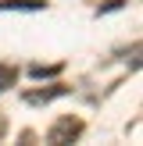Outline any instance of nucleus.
Instances as JSON below:
<instances>
[{"mask_svg": "<svg viewBox=\"0 0 143 146\" xmlns=\"http://www.w3.org/2000/svg\"><path fill=\"white\" fill-rule=\"evenodd\" d=\"M68 86H54V89H39V93H29V104H50L54 96H64Z\"/></svg>", "mask_w": 143, "mask_h": 146, "instance_id": "2", "label": "nucleus"}, {"mask_svg": "<svg viewBox=\"0 0 143 146\" xmlns=\"http://www.w3.org/2000/svg\"><path fill=\"white\" fill-rule=\"evenodd\" d=\"M14 78H18V71H14V68H7V64H0V89H11V86H14Z\"/></svg>", "mask_w": 143, "mask_h": 146, "instance_id": "4", "label": "nucleus"}, {"mask_svg": "<svg viewBox=\"0 0 143 146\" xmlns=\"http://www.w3.org/2000/svg\"><path fill=\"white\" fill-rule=\"evenodd\" d=\"M4 128H7V125H4V118H0V135H4Z\"/></svg>", "mask_w": 143, "mask_h": 146, "instance_id": "6", "label": "nucleus"}, {"mask_svg": "<svg viewBox=\"0 0 143 146\" xmlns=\"http://www.w3.org/2000/svg\"><path fill=\"white\" fill-rule=\"evenodd\" d=\"M79 132H82L79 118H57L47 132V143H72V139H79Z\"/></svg>", "mask_w": 143, "mask_h": 146, "instance_id": "1", "label": "nucleus"}, {"mask_svg": "<svg viewBox=\"0 0 143 146\" xmlns=\"http://www.w3.org/2000/svg\"><path fill=\"white\" fill-rule=\"evenodd\" d=\"M32 75H36V78H43V75H57V64H54V68H43V64H36Z\"/></svg>", "mask_w": 143, "mask_h": 146, "instance_id": "5", "label": "nucleus"}, {"mask_svg": "<svg viewBox=\"0 0 143 146\" xmlns=\"http://www.w3.org/2000/svg\"><path fill=\"white\" fill-rule=\"evenodd\" d=\"M39 11L43 7V0H0V11Z\"/></svg>", "mask_w": 143, "mask_h": 146, "instance_id": "3", "label": "nucleus"}]
</instances>
